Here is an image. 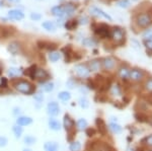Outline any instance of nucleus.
I'll use <instances>...</instances> for the list:
<instances>
[{"instance_id": "1", "label": "nucleus", "mask_w": 152, "mask_h": 151, "mask_svg": "<svg viewBox=\"0 0 152 151\" xmlns=\"http://www.w3.org/2000/svg\"><path fill=\"white\" fill-rule=\"evenodd\" d=\"M14 88L18 92L26 94V96H31L36 90L35 86L28 80H18V82L14 83Z\"/></svg>"}, {"instance_id": "2", "label": "nucleus", "mask_w": 152, "mask_h": 151, "mask_svg": "<svg viewBox=\"0 0 152 151\" xmlns=\"http://www.w3.org/2000/svg\"><path fill=\"white\" fill-rule=\"evenodd\" d=\"M47 114L52 118L57 117L60 114V106L56 101H50L47 104Z\"/></svg>"}, {"instance_id": "3", "label": "nucleus", "mask_w": 152, "mask_h": 151, "mask_svg": "<svg viewBox=\"0 0 152 151\" xmlns=\"http://www.w3.org/2000/svg\"><path fill=\"white\" fill-rule=\"evenodd\" d=\"M74 71L76 73V75L79 77H81V78H86V77L89 76L90 74V70L89 68L87 66H85V65L83 64H78L76 65L74 67Z\"/></svg>"}, {"instance_id": "4", "label": "nucleus", "mask_w": 152, "mask_h": 151, "mask_svg": "<svg viewBox=\"0 0 152 151\" xmlns=\"http://www.w3.org/2000/svg\"><path fill=\"white\" fill-rule=\"evenodd\" d=\"M111 36L113 38V40L118 44H123L125 42V38H124V31H122V28H114V30L111 31Z\"/></svg>"}, {"instance_id": "5", "label": "nucleus", "mask_w": 152, "mask_h": 151, "mask_svg": "<svg viewBox=\"0 0 152 151\" xmlns=\"http://www.w3.org/2000/svg\"><path fill=\"white\" fill-rule=\"evenodd\" d=\"M137 23L141 28H147L152 23V19L148 14H139L137 16Z\"/></svg>"}, {"instance_id": "6", "label": "nucleus", "mask_w": 152, "mask_h": 151, "mask_svg": "<svg viewBox=\"0 0 152 151\" xmlns=\"http://www.w3.org/2000/svg\"><path fill=\"white\" fill-rule=\"evenodd\" d=\"M63 127L65 128V130L68 133H71L75 128V122L73 121V119H71L69 115H65L64 119H63Z\"/></svg>"}, {"instance_id": "7", "label": "nucleus", "mask_w": 152, "mask_h": 151, "mask_svg": "<svg viewBox=\"0 0 152 151\" xmlns=\"http://www.w3.org/2000/svg\"><path fill=\"white\" fill-rule=\"evenodd\" d=\"M129 78L134 82H139L144 78V72L139 69H133L130 71Z\"/></svg>"}, {"instance_id": "8", "label": "nucleus", "mask_w": 152, "mask_h": 151, "mask_svg": "<svg viewBox=\"0 0 152 151\" xmlns=\"http://www.w3.org/2000/svg\"><path fill=\"white\" fill-rule=\"evenodd\" d=\"M95 34L100 36L102 38H109L111 36V31L109 30V26L105 24H100L99 28L95 30Z\"/></svg>"}, {"instance_id": "9", "label": "nucleus", "mask_w": 152, "mask_h": 151, "mask_svg": "<svg viewBox=\"0 0 152 151\" xmlns=\"http://www.w3.org/2000/svg\"><path fill=\"white\" fill-rule=\"evenodd\" d=\"M33 123V119L31 117L28 116H19L16 118L15 124L18 126H21V127H24V126H28Z\"/></svg>"}, {"instance_id": "10", "label": "nucleus", "mask_w": 152, "mask_h": 151, "mask_svg": "<svg viewBox=\"0 0 152 151\" xmlns=\"http://www.w3.org/2000/svg\"><path fill=\"white\" fill-rule=\"evenodd\" d=\"M102 67L104 68L105 70H113L115 67H116V60L112 57H107L102 60Z\"/></svg>"}, {"instance_id": "11", "label": "nucleus", "mask_w": 152, "mask_h": 151, "mask_svg": "<svg viewBox=\"0 0 152 151\" xmlns=\"http://www.w3.org/2000/svg\"><path fill=\"white\" fill-rule=\"evenodd\" d=\"M110 94L114 97H121L123 96V91H122V87L118 83L113 84L110 88Z\"/></svg>"}, {"instance_id": "12", "label": "nucleus", "mask_w": 152, "mask_h": 151, "mask_svg": "<svg viewBox=\"0 0 152 151\" xmlns=\"http://www.w3.org/2000/svg\"><path fill=\"white\" fill-rule=\"evenodd\" d=\"M48 126H49V128L53 131H59L62 128V125H61L60 122H59L57 119L52 118V117H50V119L48 120Z\"/></svg>"}, {"instance_id": "13", "label": "nucleus", "mask_w": 152, "mask_h": 151, "mask_svg": "<svg viewBox=\"0 0 152 151\" xmlns=\"http://www.w3.org/2000/svg\"><path fill=\"white\" fill-rule=\"evenodd\" d=\"M8 16L11 19H14V20H20V19L23 18L24 14L23 11L18 10V9H12V10L8 11Z\"/></svg>"}, {"instance_id": "14", "label": "nucleus", "mask_w": 152, "mask_h": 151, "mask_svg": "<svg viewBox=\"0 0 152 151\" xmlns=\"http://www.w3.org/2000/svg\"><path fill=\"white\" fill-rule=\"evenodd\" d=\"M8 52L12 55H18L20 51V45L18 42H11L8 45V48H7Z\"/></svg>"}, {"instance_id": "15", "label": "nucleus", "mask_w": 152, "mask_h": 151, "mask_svg": "<svg viewBox=\"0 0 152 151\" xmlns=\"http://www.w3.org/2000/svg\"><path fill=\"white\" fill-rule=\"evenodd\" d=\"M49 78V73L46 71L45 69H42V68H39V69H36V73H35V79H39V80H44Z\"/></svg>"}, {"instance_id": "16", "label": "nucleus", "mask_w": 152, "mask_h": 151, "mask_svg": "<svg viewBox=\"0 0 152 151\" xmlns=\"http://www.w3.org/2000/svg\"><path fill=\"white\" fill-rule=\"evenodd\" d=\"M130 71H131V70H130L128 67L123 66V67H121L119 69L118 74H119V76H120V78H121V79L127 80L129 78V76H130Z\"/></svg>"}, {"instance_id": "17", "label": "nucleus", "mask_w": 152, "mask_h": 151, "mask_svg": "<svg viewBox=\"0 0 152 151\" xmlns=\"http://www.w3.org/2000/svg\"><path fill=\"white\" fill-rule=\"evenodd\" d=\"M91 11H92V13H94V15L100 16V18H105V19H107V20H112V18H111V16H110L107 13H105V12L102 11V9L96 8V7H94V8L91 9Z\"/></svg>"}, {"instance_id": "18", "label": "nucleus", "mask_w": 152, "mask_h": 151, "mask_svg": "<svg viewBox=\"0 0 152 151\" xmlns=\"http://www.w3.org/2000/svg\"><path fill=\"white\" fill-rule=\"evenodd\" d=\"M45 151H58L59 145L57 142H46L44 145Z\"/></svg>"}, {"instance_id": "19", "label": "nucleus", "mask_w": 152, "mask_h": 151, "mask_svg": "<svg viewBox=\"0 0 152 151\" xmlns=\"http://www.w3.org/2000/svg\"><path fill=\"white\" fill-rule=\"evenodd\" d=\"M52 13L53 15L57 16V18H63L65 16V12H64V8L62 6H55L52 8Z\"/></svg>"}, {"instance_id": "20", "label": "nucleus", "mask_w": 152, "mask_h": 151, "mask_svg": "<svg viewBox=\"0 0 152 151\" xmlns=\"http://www.w3.org/2000/svg\"><path fill=\"white\" fill-rule=\"evenodd\" d=\"M100 67H102V63H100L99 60H92L89 62L90 71L96 72V71H99V70H100Z\"/></svg>"}, {"instance_id": "21", "label": "nucleus", "mask_w": 152, "mask_h": 151, "mask_svg": "<svg viewBox=\"0 0 152 151\" xmlns=\"http://www.w3.org/2000/svg\"><path fill=\"white\" fill-rule=\"evenodd\" d=\"M12 132H13L14 136H15V138H20L21 135H23V128L21 127V126H18V125H13L12 126Z\"/></svg>"}, {"instance_id": "22", "label": "nucleus", "mask_w": 152, "mask_h": 151, "mask_svg": "<svg viewBox=\"0 0 152 151\" xmlns=\"http://www.w3.org/2000/svg\"><path fill=\"white\" fill-rule=\"evenodd\" d=\"M95 123H96V126L99 127V130L100 133L104 134L105 132H107V127H105V124H104V122L102 118H97L96 121H95Z\"/></svg>"}, {"instance_id": "23", "label": "nucleus", "mask_w": 152, "mask_h": 151, "mask_svg": "<svg viewBox=\"0 0 152 151\" xmlns=\"http://www.w3.org/2000/svg\"><path fill=\"white\" fill-rule=\"evenodd\" d=\"M36 142H37V138L33 135H26V137L23 138V143L28 146H31V145L36 144Z\"/></svg>"}, {"instance_id": "24", "label": "nucleus", "mask_w": 152, "mask_h": 151, "mask_svg": "<svg viewBox=\"0 0 152 151\" xmlns=\"http://www.w3.org/2000/svg\"><path fill=\"white\" fill-rule=\"evenodd\" d=\"M58 98L60 99L61 101H64L65 103V101H70L71 94H70V92H68V91H61L58 93Z\"/></svg>"}, {"instance_id": "25", "label": "nucleus", "mask_w": 152, "mask_h": 151, "mask_svg": "<svg viewBox=\"0 0 152 151\" xmlns=\"http://www.w3.org/2000/svg\"><path fill=\"white\" fill-rule=\"evenodd\" d=\"M76 126H77V129L80 131H83V130H86L88 124H87V121L85 119H79L76 123Z\"/></svg>"}, {"instance_id": "26", "label": "nucleus", "mask_w": 152, "mask_h": 151, "mask_svg": "<svg viewBox=\"0 0 152 151\" xmlns=\"http://www.w3.org/2000/svg\"><path fill=\"white\" fill-rule=\"evenodd\" d=\"M42 26H43L45 30H47L48 31H56V26H55V23H52V21H45V23H42Z\"/></svg>"}, {"instance_id": "27", "label": "nucleus", "mask_w": 152, "mask_h": 151, "mask_svg": "<svg viewBox=\"0 0 152 151\" xmlns=\"http://www.w3.org/2000/svg\"><path fill=\"white\" fill-rule=\"evenodd\" d=\"M70 151H80L81 150V143L79 141H72L69 146Z\"/></svg>"}, {"instance_id": "28", "label": "nucleus", "mask_w": 152, "mask_h": 151, "mask_svg": "<svg viewBox=\"0 0 152 151\" xmlns=\"http://www.w3.org/2000/svg\"><path fill=\"white\" fill-rule=\"evenodd\" d=\"M110 129H111L115 134H120L122 131H123V128H122L118 123H111L110 124Z\"/></svg>"}, {"instance_id": "29", "label": "nucleus", "mask_w": 152, "mask_h": 151, "mask_svg": "<svg viewBox=\"0 0 152 151\" xmlns=\"http://www.w3.org/2000/svg\"><path fill=\"white\" fill-rule=\"evenodd\" d=\"M135 118H136V120L138 122H140V123H144V122H148V116L146 115V114L142 113V112H140V113L136 114L135 115Z\"/></svg>"}, {"instance_id": "30", "label": "nucleus", "mask_w": 152, "mask_h": 151, "mask_svg": "<svg viewBox=\"0 0 152 151\" xmlns=\"http://www.w3.org/2000/svg\"><path fill=\"white\" fill-rule=\"evenodd\" d=\"M34 98H35V101H36V104H37V108L38 109H40L41 108V106L43 104V101H44V96H43V94H41V93H37L35 94V96H34Z\"/></svg>"}, {"instance_id": "31", "label": "nucleus", "mask_w": 152, "mask_h": 151, "mask_svg": "<svg viewBox=\"0 0 152 151\" xmlns=\"http://www.w3.org/2000/svg\"><path fill=\"white\" fill-rule=\"evenodd\" d=\"M54 88H55V84H54L53 82H47V83H45L43 86H42V90L45 91V92L53 91Z\"/></svg>"}, {"instance_id": "32", "label": "nucleus", "mask_w": 152, "mask_h": 151, "mask_svg": "<svg viewBox=\"0 0 152 151\" xmlns=\"http://www.w3.org/2000/svg\"><path fill=\"white\" fill-rule=\"evenodd\" d=\"M7 73H8V75L10 77H18V76H19V75H20L21 71L18 69V68L12 67V68H9L8 72H7Z\"/></svg>"}, {"instance_id": "33", "label": "nucleus", "mask_w": 152, "mask_h": 151, "mask_svg": "<svg viewBox=\"0 0 152 151\" xmlns=\"http://www.w3.org/2000/svg\"><path fill=\"white\" fill-rule=\"evenodd\" d=\"M63 8H64L65 15H67V16L71 15V14H72L75 10V6H73L72 4H67V5H65Z\"/></svg>"}, {"instance_id": "34", "label": "nucleus", "mask_w": 152, "mask_h": 151, "mask_svg": "<svg viewBox=\"0 0 152 151\" xmlns=\"http://www.w3.org/2000/svg\"><path fill=\"white\" fill-rule=\"evenodd\" d=\"M60 58H61V54L59 52L53 51V52H51L50 54H49V59L52 61V62H57Z\"/></svg>"}, {"instance_id": "35", "label": "nucleus", "mask_w": 152, "mask_h": 151, "mask_svg": "<svg viewBox=\"0 0 152 151\" xmlns=\"http://www.w3.org/2000/svg\"><path fill=\"white\" fill-rule=\"evenodd\" d=\"M65 26H66V28H67V30L72 31V30H74L76 26H77V21H76V20L67 21V23H65Z\"/></svg>"}, {"instance_id": "36", "label": "nucleus", "mask_w": 152, "mask_h": 151, "mask_svg": "<svg viewBox=\"0 0 152 151\" xmlns=\"http://www.w3.org/2000/svg\"><path fill=\"white\" fill-rule=\"evenodd\" d=\"M78 101H79V106L82 109H87L88 106H89V103H88V99L86 97H80Z\"/></svg>"}, {"instance_id": "37", "label": "nucleus", "mask_w": 152, "mask_h": 151, "mask_svg": "<svg viewBox=\"0 0 152 151\" xmlns=\"http://www.w3.org/2000/svg\"><path fill=\"white\" fill-rule=\"evenodd\" d=\"M82 44L85 46V47H94V46H95V42L90 38L84 39V40L82 41Z\"/></svg>"}, {"instance_id": "38", "label": "nucleus", "mask_w": 152, "mask_h": 151, "mask_svg": "<svg viewBox=\"0 0 152 151\" xmlns=\"http://www.w3.org/2000/svg\"><path fill=\"white\" fill-rule=\"evenodd\" d=\"M117 5L121 8H128L130 6V1L129 0H120V1H118Z\"/></svg>"}, {"instance_id": "39", "label": "nucleus", "mask_w": 152, "mask_h": 151, "mask_svg": "<svg viewBox=\"0 0 152 151\" xmlns=\"http://www.w3.org/2000/svg\"><path fill=\"white\" fill-rule=\"evenodd\" d=\"M36 66H31L29 67L28 70H26V73H28V75L29 77H31V79H35V73H36Z\"/></svg>"}, {"instance_id": "40", "label": "nucleus", "mask_w": 152, "mask_h": 151, "mask_svg": "<svg viewBox=\"0 0 152 151\" xmlns=\"http://www.w3.org/2000/svg\"><path fill=\"white\" fill-rule=\"evenodd\" d=\"M144 87H145V89L147 91L152 92V78H149L146 80L145 84H144Z\"/></svg>"}, {"instance_id": "41", "label": "nucleus", "mask_w": 152, "mask_h": 151, "mask_svg": "<svg viewBox=\"0 0 152 151\" xmlns=\"http://www.w3.org/2000/svg\"><path fill=\"white\" fill-rule=\"evenodd\" d=\"M8 143V139L5 136H0V147H5Z\"/></svg>"}, {"instance_id": "42", "label": "nucleus", "mask_w": 152, "mask_h": 151, "mask_svg": "<svg viewBox=\"0 0 152 151\" xmlns=\"http://www.w3.org/2000/svg\"><path fill=\"white\" fill-rule=\"evenodd\" d=\"M144 142H145L146 146L152 148V134H151V135H149V136H147L145 139H144Z\"/></svg>"}, {"instance_id": "43", "label": "nucleus", "mask_w": 152, "mask_h": 151, "mask_svg": "<svg viewBox=\"0 0 152 151\" xmlns=\"http://www.w3.org/2000/svg\"><path fill=\"white\" fill-rule=\"evenodd\" d=\"M41 18H42L41 14L37 13V12H33V13L31 14V18L33 19V20H40Z\"/></svg>"}, {"instance_id": "44", "label": "nucleus", "mask_w": 152, "mask_h": 151, "mask_svg": "<svg viewBox=\"0 0 152 151\" xmlns=\"http://www.w3.org/2000/svg\"><path fill=\"white\" fill-rule=\"evenodd\" d=\"M66 85L68 86V88L72 89V88H74V86H75V81L73 79H69L66 82Z\"/></svg>"}, {"instance_id": "45", "label": "nucleus", "mask_w": 152, "mask_h": 151, "mask_svg": "<svg viewBox=\"0 0 152 151\" xmlns=\"http://www.w3.org/2000/svg\"><path fill=\"white\" fill-rule=\"evenodd\" d=\"M143 38H145L146 40H151L152 41V31H147L144 33Z\"/></svg>"}, {"instance_id": "46", "label": "nucleus", "mask_w": 152, "mask_h": 151, "mask_svg": "<svg viewBox=\"0 0 152 151\" xmlns=\"http://www.w3.org/2000/svg\"><path fill=\"white\" fill-rule=\"evenodd\" d=\"M95 134V130L94 128H86V135L88 137H91Z\"/></svg>"}, {"instance_id": "47", "label": "nucleus", "mask_w": 152, "mask_h": 151, "mask_svg": "<svg viewBox=\"0 0 152 151\" xmlns=\"http://www.w3.org/2000/svg\"><path fill=\"white\" fill-rule=\"evenodd\" d=\"M145 46L148 50L152 51V41L151 40H148V41H145Z\"/></svg>"}, {"instance_id": "48", "label": "nucleus", "mask_w": 152, "mask_h": 151, "mask_svg": "<svg viewBox=\"0 0 152 151\" xmlns=\"http://www.w3.org/2000/svg\"><path fill=\"white\" fill-rule=\"evenodd\" d=\"M0 86L1 87H6L7 86V79L5 77H2L1 78V83H0Z\"/></svg>"}, {"instance_id": "49", "label": "nucleus", "mask_w": 152, "mask_h": 151, "mask_svg": "<svg viewBox=\"0 0 152 151\" xmlns=\"http://www.w3.org/2000/svg\"><path fill=\"white\" fill-rule=\"evenodd\" d=\"M20 113H21V111H20V109H19V108H14V109H13V115H14V116L19 117V115H20Z\"/></svg>"}, {"instance_id": "50", "label": "nucleus", "mask_w": 152, "mask_h": 151, "mask_svg": "<svg viewBox=\"0 0 152 151\" xmlns=\"http://www.w3.org/2000/svg\"><path fill=\"white\" fill-rule=\"evenodd\" d=\"M79 23L81 24H85L87 23V18H80V20H79Z\"/></svg>"}, {"instance_id": "51", "label": "nucleus", "mask_w": 152, "mask_h": 151, "mask_svg": "<svg viewBox=\"0 0 152 151\" xmlns=\"http://www.w3.org/2000/svg\"><path fill=\"white\" fill-rule=\"evenodd\" d=\"M148 101H149V103H150V104H152V94H151L150 96H149V98H148Z\"/></svg>"}, {"instance_id": "52", "label": "nucleus", "mask_w": 152, "mask_h": 151, "mask_svg": "<svg viewBox=\"0 0 152 151\" xmlns=\"http://www.w3.org/2000/svg\"><path fill=\"white\" fill-rule=\"evenodd\" d=\"M8 1H10V2H14V3H16V2H19L20 0H8Z\"/></svg>"}, {"instance_id": "53", "label": "nucleus", "mask_w": 152, "mask_h": 151, "mask_svg": "<svg viewBox=\"0 0 152 151\" xmlns=\"http://www.w3.org/2000/svg\"><path fill=\"white\" fill-rule=\"evenodd\" d=\"M148 122L150 123V125L152 126V117H151V118H149V119H148Z\"/></svg>"}, {"instance_id": "54", "label": "nucleus", "mask_w": 152, "mask_h": 151, "mask_svg": "<svg viewBox=\"0 0 152 151\" xmlns=\"http://www.w3.org/2000/svg\"><path fill=\"white\" fill-rule=\"evenodd\" d=\"M23 151H31V150L29 149V148H24V149H23Z\"/></svg>"}, {"instance_id": "55", "label": "nucleus", "mask_w": 152, "mask_h": 151, "mask_svg": "<svg viewBox=\"0 0 152 151\" xmlns=\"http://www.w3.org/2000/svg\"><path fill=\"white\" fill-rule=\"evenodd\" d=\"M133 1H137V0H133Z\"/></svg>"}, {"instance_id": "56", "label": "nucleus", "mask_w": 152, "mask_h": 151, "mask_svg": "<svg viewBox=\"0 0 152 151\" xmlns=\"http://www.w3.org/2000/svg\"><path fill=\"white\" fill-rule=\"evenodd\" d=\"M0 73H1V70H0Z\"/></svg>"}, {"instance_id": "57", "label": "nucleus", "mask_w": 152, "mask_h": 151, "mask_svg": "<svg viewBox=\"0 0 152 151\" xmlns=\"http://www.w3.org/2000/svg\"><path fill=\"white\" fill-rule=\"evenodd\" d=\"M149 151H152V150H149Z\"/></svg>"}]
</instances>
